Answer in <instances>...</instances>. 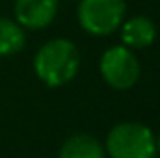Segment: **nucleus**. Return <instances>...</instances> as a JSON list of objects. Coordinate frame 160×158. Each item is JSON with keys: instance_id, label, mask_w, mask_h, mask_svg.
<instances>
[{"instance_id": "obj_1", "label": "nucleus", "mask_w": 160, "mask_h": 158, "mask_svg": "<svg viewBox=\"0 0 160 158\" xmlns=\"http://www.w3.org/2000/svg\"><path fill=\"white\" fill-rule=\"evenodd\" d=\"M80 67V52L69 39L47 41L34 58V71L48 87H60L77 77Z\"/></svg>"}, {"instance_id": "obj_2", "label": "nucleus", "mask_w": 160, "mask_h": 158, "mask_svg": "<svg viewBox=\"0 0 160 158\" xmlns=\"http://www.w3.org/2000/svg\"><path fill=\"white\" fill-rule=\"evenodd\" d=\"M110 158H155L157 141L149 126L142 123H119L106 138Z\"/></svg>"}, {"instance_id": "obj_3", "label": "nucleus", "mask_w": 160, "mask_h": 158, "mask_svg": "<svg viewBox=\"0 0 160 158\" xmlns=\"http://www.w3.org/2000/svg\"><path fill=\"white\" fill-rule=\"evenodd\" d=\"M125 0H80L78 21L80 26L91 36L114 34L125 19Z\"/></svg>"}, {"instance_id": "obj_4", "label": "nucleus", "mask_w": 160, "mask_h": 158, "mask_svg": "<svg viewBox=\"0 0 160 158\" xmlns=\"http://www.w3.org/2000/svg\"><path fill=\"white\" fill-rule=\"evenodd\" d=\"M101 75L110 87L125 91L140 78V63L130 48L118 45L104 50L101 58Z\"/></svg>"}, {"instance_id": "obj_5", "label": "nucleus", "mask_w": 160, "mask_h": 158, "mask_svg": "<svg viewBox=\"0 0 160 158\" xmlns=\"http://www.w3.org/2000/svg\"><path fill=\"white\" fill-rule=\"evenodd\" d=\"M58 2L60 0H15V19L22 28L41 30L54 21Z\"/></svg>"}, {"instance_id": "obj_6", "label": "nucleus", "mask_w": 160, "mask_h": 158, "mask_svg": "<svg viewBox=\"0 0 160 158\" xmlns=\"http://www.w3.org/2000/svg\"><path fill=\"white\" fill-rule=\"evenodd\" d=\"M121 41L127 48H145L157 39V26L145 15H136L121 24Z\"/></svg>"}, {"instance_id": "obj_7", "label": "nucleus", "mask_w": 160, "mask_h": 158, "mask_svg": "<svg viewBox=\"0 0 160 158\" xmlns=\"http://www.w3.org/2000/svg\"><path fill=\"white\" fill-rule=\"evenodd\" d=\"M58 158H106L104 147L89 134H75L60 149Z\"/></svg>"}, {"instance_id": "obj_8", "label": "nucleus", "mask_w": 160, "mask_h": 158, "mask_svg": "<svg viewBox=\"0 0 160 158\" xmlns=\"http://www.w3.org/2000/svg\"><path fill=\"white\" fill-rule=\"evenodd\" d=\"M24 30L19 22L0 17V56H11L22 50L24 47Z\"/></svg>"}, {"instance_id": "obj_9", "label": "nucleus", "mask_w": 160, "mask_h": 158, "mask_svg": "<svg viewBox=\"0 0 160 158\" xmlns=\"http://www.w3.org/2000/svg\"><path fill=\"white\" fill-rule=\"evenodd\" d=\"M157 151H160V136H158V140H157Z\"/></svg>"}]
</instances>
